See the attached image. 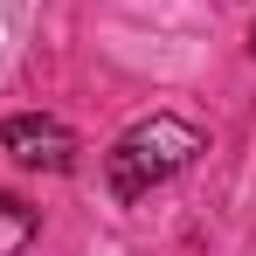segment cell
<instances>
[{
    "mask_svg": "<svg viewBox=\"0 0 256 256\" xmlns=\"http://www.w3.org/2000/svg\"><path fill=\"white\" fill-rule=\"evenodd\" d=\"M201 152V132L187 125V118H166V111H152V118H138V125L111 146V160H104V180H111V194L118 201H138L146 187H160L173 173L187 166Z\"/></svg>",
    "mask_w": 256,
    "mask_h": 256,
    "instance_id": "6da1fadb",
    "label": "cell"
},
{
    "mask_svg": "<svg viewBox=\"0 0 256 256\" xmlns=\"http://www.w3.org/2000/svg\"><path fill=\"white\" fill-rule=\"evenodd\" d=\"M0 146L21 160V166H35V173H70V160H76V138L56 125V118H7L0 125Z\"/></svg>",
    "mask_w": 256,
    "mask_h": 256,
    "instance_id": "7a4b0ae2",
    "label": "cell"
},
{
    "mask_svg": "<svg viewBox=\"0 0 256 256\" xmlns=\"http://www.w3.org/2000/svg\"><path fill=\"white\" fill-rule=\"evenodd\" d=\"M35 228H42V214L28 201H14V194H0V256H21L35 242Z\"/></svg>",
    "mask_w": 256,
    "mask_h": 256,
    "instance_id": "3957f363",
    "label": "cell"
},
{
    "mask_svg": "<svg viewBox=\"0 0 256 256\" xmlns=\"http://www.w3.org/2000/svg\"><path fill=\"white\" fill-rule=\"evenodd\" d=\"M250 48H256V28H250Z\"/></svg>",
    "mask_w": 256,
    "mask_h": 256,
    "instance_id": "277c9868",
    "label": "cell"
}]
</instances>
